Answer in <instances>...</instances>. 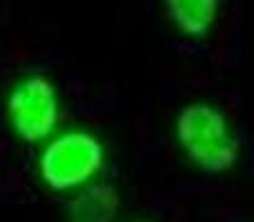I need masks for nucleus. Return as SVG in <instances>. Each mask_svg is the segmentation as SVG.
<instances>
[{"instance_id": "obj_1", "label": "nucleus", "mask_w": 254, "mask_h": 222, "mask_svg": "<svg viewBox=\"0 0 254 222\" xmlns=\"http://www.w3.org/2000/svg\"><path fill=\"white\" fill-rule=\"evenodd\" d=\"M181 147L201 169L221 174L237 165L241 144L234 138L225 116L203 102L188 105L176 122Z\"/></svg>"}, {"instance_id": "obj_2", "label": "nucleus", "mask_w": 254, "mask_h": 222, "mask_svg": "<svg viewBox=\"0 0 254 222\" xmlns=\"http://www.w3.org/2000/svg\"><path fill=\"white\" fill-rule=\"evenodd\" d=\"M103 165V147L94 135L71 131L56 138L40 158L43 180L56 191L87 182Z\"/></svg>"}, {"instance_id": "obj_3", "label": "nucleus", "mask_w": 254, "mask_h": 222, "mask_svg": "<svg viewBox=\"0 0 254 222\" xmlns=\"http://www.w3.org/2000/svg\"><path fill=\"white\" fill-rule=\"evenodd\" d=\"M7 113L13 129L29 142L47 138L58 120L56 89L45 76H29L11 91Z\"/></svg>"}, {"instance_id": "obj_4", "label": "nucleus", "mask_w": 254, "mask_h": 222, "mask_svg": "<svg viewBox=\"0 0 254 222\" xmlns=\"http://www.w3.org/2000/svg\"><path fill=\"white\" fill-rule=\"evenodd\" d=\"M119 214V193L112 184L87 187L69 202V222H114Z\"/></svg>"}, {"instance_id": "obj_5", "label": "nucleus", "mask_w": 254, "mask_h": 222, "mask_svg": "<svg viewBox=\"0 0 254 222\" xmlns=\"http://www.w3.org/2000/svg\"><path fill=\"white\" fill-rule=\"evenodd\" d=\"M170 20L188 36H203L216 20L219 0H165Z\"/></svg>"}, {"instance_id": "obj_6", "label": "nucleus", "mask_w": 254, "mask_h": 222, "mask_svg": "<svg viewBox=\"0 0 254 222\" xmlns=\"http://www.w3.org/2000/svg\"><path fill=\"white\" fill-rule=\"evenodd\" d=\"M134 222H154V220H134Z\"/></svg>"}]
</instances>
